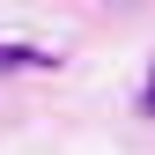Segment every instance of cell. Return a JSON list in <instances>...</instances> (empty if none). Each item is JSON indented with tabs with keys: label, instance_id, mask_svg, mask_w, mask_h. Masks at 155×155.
<instances>
[{
	"label": "cell",
	"instance_id": "1",
	"mask_svg": "<svg viewBox=\"0 0 155 155\" xmlns=\"http://www.w3.org/2000/svg\"><path fill=\"white\" fill-rule=\"evenodd\" d=\"M0 67H52L45 45H0Z\"/></svg>",
	"mask_w": 155,
	"mask_h": 155
},
{
	"label": "cell",
	"instance_id": "2",
	"mask_svg": "<svg viewBox=\"0 0 155 155\" xmlns=\"http://www.w3.org/2000/svg\"><path fill=\"white\" fill-rule=\"evenodd\" d=\"M140 118H155V67H148V81H140Z\"/></svg>",
	"mask_w": 155,
	"mask_h": 155
}]
</instances>
